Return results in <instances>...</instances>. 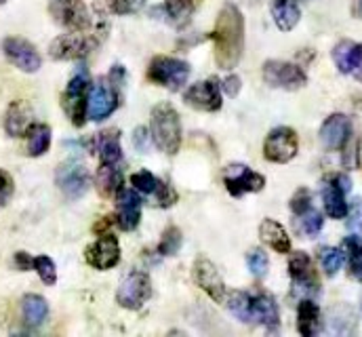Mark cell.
I'll use <instances>...</instances> for the list:
<instances>
[{"instance_id": "10", "label": "cell", "mask_w": 362, "mask_h": 337, "mask_svg": "<svg viewBox=\"0 0 362 337\" xmlns=\"http://www.w3.org/2000/svg\"><path fill=\"white\" fill-rule=\"evenodd\" d=\"M299 152V142L293 129L288 127H278L274 129L270 135L266 137L264 144V156L276 163V165H284L288 161H293Z\"/></svg>"}, {"instance_id": "29", "label": "cell", "mask_w": 362, "mask_h": 337, "mask_svg": "<svg viewBox=\"0 0 362 337\" xmlns=\"http://www.w3.org/2000/svg\"><path fill=\"white\" fill-rule=\"evenodd\" d=\"M28 137V154L42 156L51 146V127L47 125H32L25 133Z\"/></svg>"}, {"instance_id": "38", "label": "cell", "mask_w": 362, "mask_h": 337, "mask_svg": "<svg viewBox=\"0 0 362 337\" xmlns=\"http://www.w3.org/2000/svg\"><path fill=\"white\" fill-rule=\"evenodd\" d=\"M131 183L135 190H139L144 194H156V190L160 188V181L148 171H139V173L131 175Z\"/></svg>"}, {"instance_id": "31", "label": "cell", "mask_w": 362, "mask_h": 337, "mask_svg": "<svg viewBox=\"0 0 362 337\" xmlns=\"http://www.w3.org/2000/svg\"><path fill=\"white\" fill-rule=\"evenodd\" d=\"M228 308L240 323H253V297L251 295L243 291H234L230 295Z\"/></svg>"}, {"instance_id": "9", "label": "cell", "mask_w": 362, "mask_h": 337, "mask_svg": "<svg viewBox=\"0 0 362 337\" xmlns=\"http://www.w3.org/2000/svg\"><path fill=\"white\" fill-rule=\"evenodd\" d=\"M49 11L59 25L72 32H85L90 25L89 8L83 0H51Z\"/></svg>"}, {"instance_id": "7", "label": "cell", "mask_w": 362, "mask_h": 337, "mask_svg": "<svg viewBox=\"0 0 362 337\" xmlns=\"http://www.w3.org/2000/svg\"><path fill=\"white\" fill-rule=\"evenodd\" d=\"M264 79L274 88L284 91H297L308 83V74L301 70V66L280 59H270L264 64Z\"/></svg>"}, {"instance_id": "47", "label": "cell", "mask_w": 362, "mask_h": 337, "mask_svg": "<svg viewBox=\"0 0 362 337\" xmlns=\"http://www.w3.org/2000/svg\"><path fill=\"white\" fill-rule=\"evenodd\" d=\"M352 74H354V79H356V81H361L362 83V45H358V49H356V57H354Z\"/></svg>"}, {"instance_id": "4", "label": "cell", "mask_w": 362, "mask_h": 337, "mask_svg": "<svg viewBox=\"0 0 362 337\" xmlns=\"http://www.w3.org/2000/svg\"><path fill=\"white\" fill-rule=\"evenodd\" d=\"M148 79L154 84L180 91L189 79V64L175 57H154L148 68Z\"/></svg>"}, {"instance_id": "1", "label": "cell", "mask_w": 362, "mask_h": 337, "mask_svg": "<svg viewBox=\"0 0 362 337\" xmlns=\"http://www.w3.org/2000/svg\"><path fill=\"white\" fill-rule=\"evenodd\" d=\"M245 51V17L236 4H226L215 21L213 30V53L215 64L221 70L238 66Z\"/></svg>"}, {"instance_id": "42", "label": "cell", "mask_w": 362, "mask_h": 337, "mask_svg": "<svg viewBox=\"0 0 362 337\" xmlns=\"http://www.w3.org/2000/svg\"><path fill=\"white\" fill-rule=\"evenodd\" d=\"M13 192H15V181H13L11 173H6L4 168H0V207L8 205Z\"/></svg>"}, {"instance_id": "6", "label": "cell", "mask_w": 362, "mask_h": 337, "mask_svg": "<svg viewBox=\"0 0 362 337\" xmlns=\"http://www.w3.org/2000/svg\"><path fill=\"white\" fill-rule=\"evenodd\" d=\"M152 295V280L146 272H131L118 287L116 299L127 310H139Z\"/></svg>"}, {"instance_id": "27", "label": "cell", "mask_w": 362, "mask_h": 337, "mask_svg": "<svg viewBox=\"0 0 362 337\" xmlns=\"http://www.w3.org/2000/svg\"><path fill=\"white\" fill-rule=\"evenodd\" d=\"M21 310H23V321L30 325V327H38L47 321L49 316V304L42 295H25L23 302H21Z\"/></svg>"}, {"instance_id": "50", "label": "cell", "mask_w": 362, "mask_h": 337, "mask_svg": "<svg viewBox=\"0 0 362 337\" xmlns=\"http://www.w3.org/2000/svg\"><path fill=\"white\" fill-rule=\"evenodd\" d=\"M4 2H6V0H0V4H4Z\"/></svg>"}, {"instance_id": "19", "label": "cell", "mask_w": 362, "mask_h": 337, "mask_svg": "<svg viewBox=\"0 0 362 337\" xmlns=\"http://www.w3.org/2000/svg\"><path fill=\"white\" fill-rule=\"evenodd\" d=\"M352 135V122L344 114H331L322 127H320V142L329 150H341L350 142Z\"/></svg>"}, {"instance_id": "30", "label": "cell", "mask_w": 362, "mask_h": 337, "mask_svg": "<svg viewBox=\"0 0 362 337\" xmlns=\"http://www.w3.org/2000/svg\"><path fill=\"white\" fill-rule=\"evenodd\" d=\"M356 49H358V45L352 42V40H341V42L333 49V62H335V66L339 68L341 74H352Z\"/></svg>"}, {"instance_id": "49", "label": "cell", "mask_w": 362, "mask_h": 337, "mask_svg": "<svg viewBox=\"0 0 362 337\" xmlns=\"http://www.w3.org/2000/svg\"><path fill=\"white\" fill-rule=\"evenodd\" d=\"M356 108H361V110H362V97L358 99V101H356Z\"/></svg>"}, {"instance_id": "26", "label": "cell", "mask_w": 362, "mask_h": 337, "mask_svg": "<svg viewBox=\"0 0 362 337\" xmlns=\"http://www.w3.org/2000/svg\"><path fill=\"white\" fill-rule=\"evenodd\" d=\"M320 325V308L312 299H303L297 308V329L303 337H312Z\"/></svg>"}, {"instance_id": "16", "label": "cell", "mask_w": 362, "mask_h": 337, "mask_svg": "<svg viewBox=\"0 0 362 337\" xmlns=\"http://www.w3.org/2000/svg\"><path fill=\"white\" fill-rule=\"evenodd\" d=\"M194 280L213 302L221 304L226 299V282L209 259L200 257L194 261Z\"/></svg>"}, {"instance_id": "34", "label": "cell", "mask_w": 362, "mask_h": 337, "mask_svg": "<svg viewBox=\"0 0 362 337\" xmlns=\"http://www.w3.org/2000/svg\"><path fill=\"white\" fill-rule=\"evenodd\" d=\"M320 263H322V270L327 272V276H335L344 265V253L339 249H333V247H325V249H320Z\"/></svg>"}, {"instance_id": "15", "label": "cell", "mask_w": 362, "mask_h": 337, "mask_svg": "<svg viewBox=\"0 0 362 337\" xmlns=\"http://www.w3.org/2000/svg\"><path fill=\"white\" fill-rule=\"evenodd\" d=\"M118 108V93L116 84H107L99 81L89 88V118L99 122L105 120Z\"/></svg>"}, {"instance_id": "37", "label": "cell", "mask_w": 362, "mask_h": 337, "mask_svg": "<svg viewBox=\"0 0 362 337\" xmlns=\"http://www.w3.org/2000/svg\"><path fill=\"white\" fill-rule=\"evenodd\" d=\"M181 243H183V236H181L180 228L171 226L165 230L163 239H160V245H158V253L160 255H175L180 251Z\"/></svg>"}, {"instance_id": "40", "label": "cell", "mask_w": 362, "mask_h": 337, "mask_svg": "<svg viewBox=\"0 0 362 337\" xmlns=\"http://www.w3.org/2000/svg\"><path fill=\"white\" fill-rule=\"evenodd\" d=\"M308 209H312V194L308 188H299L295 192V196L291 198V211L299 217L301 213H305Z\"/></svg>"}, {"instance_id": "12", "label": "cell", "mask_w": 362, "mask_h": 337, "mask_svg": "<svg viewBox=\"0 0 362 337\" xmlns=\"http://www.w3.org/2000/svg\"><path fill=\"white\" fill-rule=\"evenodd\" d=\"M288 274L293 278L295 291H299L303 295H316L320 291V282H318V276L312 268V259L308 257V253L299 251L291 255Z\"/></svg>"}, {"instance_id": "35", "label": "cell", "mask_w": 362, "mask_h": 337, "mask_svg": "<svg viewBox=\"0 0 362 337\" xmlns=\"http://www.w3.org/2000/svg\"><path fill=\"white\" fill-rule=\"evenodd\" d=\"M322 224H325V219L316 209H308L305 213L299 215V228L305 236H316L322 230Z\"/></svg>"}, {"instance_id": "2", "label": "cell", "mask_w": 362, "mask_h": 337, "mask_svg": "<svg viewBox=\"0 0 362 337\" xmlns=\"http://www.w3.org/2000/svg\"><path fill=\"white\" fill-rule=\"evenodd\" d=\"M152 139L158 150L167 154H177L181 146V120L177 110L171 103H158L152 110V122H150Z\"/></svg>"}, {"instance_id": "25", "label": "cell", "mask_w": 362, "mask_h": 337, "mask_svg": "<svg viewBox=\"0 0 362 337\" xmlns=\"http://www.w3.org/2000/svg\"><path fill=\"white\" fill-rule=\"evenodd\" d=\"M259 236L262 241L272 247L276 253H288L291 251V236L286 234V230L274 222V219H264L259 226Z\"/></svg>"}, {"instance_id": "44", "label": "cell", "mask_w": 362, "mask_h": 337, "mask_svg": "<svg viewBox=\"0 0 362 337\" xmlns=\"http://www.w3.org/2000/svg\"><path fill=\"white\" fill-rule=\"evenodd\" d=\"M221 88L226 91V95H230V97H236V95L240 93V79H238L236 74H232V76H226V79H223V83H221Z\"/></svg>"}, {"instance_id": "33", "label": "cell", "mask_w": 362, "mask_h": 337, "mask_svg": "<svg viewBox=\"0 0 362 337\" xmlns=\"http://www.w3.org/2000/svg\"><path fill=\"white\" fill-rule=\"evenodd\" d=\"M196 11V0H167V13L175 23H185Z\"/></svg>"}, {"instance_id": "48", "label": "cell", "mask_w": 362, "mask_h": 337, "mask_svg": "<svg viewBox=\"0 0 362 337\" xmlns=\"http://www.w3.org/2000/svg\"><path fill=\"white\" fill-rule=\"evenodd\" d=\"M354 15L362 17V0H354Z\"/></svg>"}, {"instance_id": "20", "label": "cell", "mask_w": 362, "mask_h": 337, "mask_svg": "<svg viewBox=\"0 0 362 337\" xmlns=\"http://www.w3.org/2000/svg\"><path fill=\"white\" fill-rule=\"evenodd\" d=\"M118 213H116V224L120 230L131 232L139 226L141 219V198L135 190H120L118 196Z\"/></svg>"}, {"instance_id": "39", "label": "cell", "mask_w": 362, "mask_h": 337, "mask_svg": "<svg viewBox=\"0 0 362 337\" xmlns=\"http://www.w3.org/2000/svg\"><path fill=\"white\" fill-rule=\"evenodd\" d=\"M247 263H249V270L253 272V276H257V278H262L268 272V265H270L268 255L262 249H253V251L249 253L247 255Z\"/></svg>"}, {"instance_id": "22", "label": "cell", "mask_w": 362, "mask_h": 337, "mask_svg": "<svg viewBox=\"0 0 362 337\" xmlns=\"http://www.w3.org/2000/svg\"><path fill=\"white\" fill-rule=\"evenodd\" d=\"M95 146H97V154H99L101 163H107V165L120 163L122 148H120V133L116 129L101 131L95 139Z\"/></svg>"}, {"instance_id": "21", "label": "cell", "mask_w": 362, "mask_h": 337, "mask_svg": "<svg viewBox=\"0 0 362 337\" xmlns=\"http://www.w3.org/2000/svg\"><path fill=\"white\" fill-rule=\"evenodd\" d=\"M32 127V108L28 101H13L8 108H6V114H4V131L11 135V137H21L28 133V129Z\"/></svg>"}, {"instance_id": "8", "label": "cell", "mask_w": 362, "mask_h": 337, "mask_svg": "<svg viewBox=\"0 0 362 337\" xmlns=\"http://www.w3.org/2000/svg\"><path fill=\"white\" fill-rule=\"evenodd\" d=\"M55 181L66 198L76 200L89 190V171L81 161H66L55 171Z\"/></svg>"}, {"instance_id": "14", "label": "cell", "mask_w": 362, "mask_h": 337, "mask_svg": "<svg viewBox=\"0 0 362 337\" xmlns=\"http://www.w3.org/2000/svg\"><path fill=\"white\" fill-rule=\"evenodd\" d=\"M226 188L232 196H243L247 192H259L266 185V177L245 165H230L226 171Z\"/></svg>"}, {"instance_id": "11", "label": "cell", "mask_w": 362, "mask_h": 337, "mask_svg": "<svg viewBox=\"0 0 362 337\" xmlns=\"http://www.w3.org/2000/svg\"><path fill=\"white\" fill-rule=\"evenodd\" d=\"M2 51H4L6 59H8L15 68H19L21 72L34 74V72H38L40 66H42V59H40L36 47H34L32 42L23 40V38H15V36L6 38V40L2 42Z\"/></svg>"}, {"instance_id": "45", "label": "cell", "mask_w": 362, "mask_h": 337, "mask_svg": "<svg viewBox=\"0 0 362 337\" xmlns=\"http://www.w3.org/2000/svg\"><path fill=\"white\" fill-rule=\"evenodd\" d=\"M15 263L19 270H30V268H34V257H30L25 251H19L15 253Z\"/></svg>"}, {"instance_id": "13", "label": "cell", "mask_w": 362, "mask_h": 337, "mask_svg": "<svg viewBox=\"0 0 362 337\" xmlns=\"http://www.w3.org/2000/svg\"><path fill=\"white\" fill-rule=\"evenodd\" d=\"M352 183L346 175H335L322 190L325 211L333 219H344L350 213V207L346 202V194L350 192Z\"/></svg>"}, {"instance_id": "18", "label": "cell", "mask_w": 362, "mask_h": 337, "mask_svg": "<svg viewBox=\"0 0 362 337\" xmlns=\"http://www.w3.org/2000/svg\"><path fill=\"white\" fill-rule=\"evenodd\" d=\"M87 261L97 270H112L120 261V245L114 234H101L89 249Z\"/></svg>"}, {"instance_id": "24", "label": "cell", "mask_w": 362, "mask_h": 337, "mask_svg": "<svg viewBox=\"0 0 362 337\" xmlns=\"http://www.w3.org/2000/svg\"><path fill=\"white\" fill-rule=\"evenodd\" d=\"M272 17L278 25V30L291 32L299 23V17H301L297 0H274L272 2Z\"/></svg>"}, {"instance_id": "23", "label": "cell", "mask_w": 362, "mask_h": 337, "mask_svg": "<svg viewBox=\"0 0 362 337\" xmlns=\"http://www.w3.org/2000/svg\"><path fill=\"white\" fill-rule=\"evenodd\" d=\"M95 183L101 196L105 198L118 196V192L122 190V173L118 165L101 163V167L97 168V175H95Z\"/></svg>"}, {"instance_id": "36", "label": "cell", "mask_w": 362, "mask_h": 337, "mask_svg": "<svg viewBox=\"0 0 362 337\" xmlns=\"http://www.w3.org/2000/svg\"><path fill=\"white\" fill-rule=\"evenodd\" d=\"M34 270L38 272V276L45 285L57 282V268H55V261L51 257H47V255L34 257Z\"/></svg>"}, {"instance_id": "46", "label": "cell", "mask_w": 362, "mask_h": 337, "mask_svg": "<svg viewBox=\"0 0 362 337\" xmlns=\"http://www.w3.org/2000/svg\"><path fill=\"white\" fill-rule=\"evenodd\" d=\"M350 217H352V226L361 224L362 222V198H356L352 209H350Z\"/></svg>"}, {"instance_id": "28", "label": "cell", "mask_w": 362, "mask_h": 337, "mask_svg": "<svg viewBox=\"0 0 362 337\" xmlns=\"http://www.w3.org/2000/svg\"><path fill=\"white\" fill-rule=\"evenodd\" d=\"M262 323L268 329H276L280 323V314H278V306L272 299L270 295H257L253 297V323Z\"/></svg>"}, {"instance_id": "41", "label": "cell", "mask_w": 362, "mask_h": 337, "mask_svg": "<svg viewBox=\"0 0 362 337\" xmlns=\"http://www.w3.org/2000/svg\"><path fill=\"white\" fill-rule=\"evenodd\" d=\"M146 0H112V13L116 15H131L141 11Z\"/></svg>"}, {"instance_id": "17", "label": "cell", "mask_w": 362, "mask_h": 337, "mask_svg": "<svg viewBox=\"0 0 362 337\" xmlns=\"http://www.w3.org/2000/svg\"><path fill=\"white\" fill-rule=\"evenodd\" d=\"M185 103L194 110L200 112H217L221 108V91L215 81H202V83L192 84L185 95Z\"/></svg>"}, {"instance_id": "5", "label": "cell", "mask_w": 362, "mask_h": 337, "mask_svg": "<svg viewBox=\"0 0 362 337\" xmlns=\"http://www.w3.org/2000/svg\"><path fill=\"white\" fill-rule=\"evenodd\" d=\"M97 36L85 34V32H72L55 38L49 47V55L57 62H68V59H83L97 47Z\"/></svg>"}, {"instance_id": "32", "label": "cell", "mask_w": 362, "mask_h": 337, "mask_svg": "<svg viewBox=\"0 0 362 337\" xmlns=\"http://www.w3.org/2000/svg\"><path fill=\"white\" fill-rule=\"evenodd\" d=\"M344 249L350 259V272L354 278L362 280V239L361 236H348L344 241Z\"/></svg>"}, {"instance_id": "3", "label": "cell", "mask_w": 362, "mask_h": 337, "mask_svg": "<svg viewBox=\"0 0 362 337\" xmlns=\"http://www.w3.org/2000/svg\"><path fill=\"white\" fill-rule=\"evenodd\" d=\"M89 72L81 66L62 95V108L74 127H83L89 118Z\"/></svg>"}, {"instance_id": "43", "label": "cell", "mask_w": 362, "mask_h": 337, "mask_svg": "<svg viewBox=\"0 0 362 337\" xmlns=\"http://www.w3.org/2000/svg\"><path fill=\"white\" fill-rule=\"evenodd\" d=\"M150 137H152V131H148L146 127H137V129H135L133 144H135V148H137L141 154H146V152L150 150Z\"/></svg>"}]
</instances>
